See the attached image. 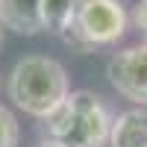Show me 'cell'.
<instances>
[{"label": "cell", "instance_id": "cell-6", "mask_svg": "<svg viewBox=\"0 0 147 147\" xmlns=\"http://www.w3.org/2000/svg\"><path fill=\"white\" fill-rule=\"evenodd\" d=\"M109 147H147V109H127L112 121Z\"/></svg>", "mask_w": 147, "mask_h": 147}, {"label": "cell", "instance_id": "cell-9", "mask_svg": "<svg viewBox=\"0 0 147 147\" xmlns=\"http://www.w3.org/2000/svg\"><path fill=\"white\" fill-rule=\"evenodd\" d=\"M132 24L147 35V0H138L136 9H132Z\"/></svg>", "mask_w": 147, "mask_h": 147}, {"label": "cell", "instance_id": "cell-5", "mask_svg": "<svg viewBox=\"0 0 147 147\" xmlns=\"http://www.w3.org/2000/svg\"><path fill=\"white\" fill-rule=\"evenodd\" d=\"M0 27L18 32V35L44 32L41 0H0Z\"/></svg>", "mask_w": 147, "mask_h": 147}, {"label": "cell", "instance_id": "cell-1", "mask_svg": "<svg viewBox=\"0 0 147 147\" xmlns=\"http://www.w3.org/2000/svg\"><path fill=\"white\" fill-rule=\"evenodd\" d=\"M6 94L21 112L44 121L65 103V97L71 94V85L62 62H56L50 56H24L9 71Z\"/></svg>", "mask_w": 147, "mask_h": 147}, {"label": "cell", "instance_id": "cell-11", "mask_svg": "<svg viewBox=\"0 0 147 147\" xmlns=\"http://www.w3.org/2000/svg\"><path fill=\"white\" fill-rule=\"evenodd\" d=\"M0 44H3V27H0Z\"/></svg>", "mask_w": 147, "mask_h": 147}, {"label": "cell", "instance_id": "cell-4", "mask_svg": "<svg viewBox=\"0 0 147 147\" xmlns=\"http://www.w3.org/2000/svg\"><path fill=\"white\" fill-rule=\"evenodd\" d=\"M106 77L121 97L144 109L147 106V44H129L124 50L112 53L106 62Z\"/></svg>", "mask_w": 147, "mask_h": 147}, {"label": "cell", "instance_id": "cell-2", "mask_svg": "<svg viewBox=\"0 0 147 147\" xmlns=\"http://www.w3.org/2000/svg\"><path fill=\"white\" fill-rule=\"evenodd\" d=\"M112 112L88 88H77L65 103L44 118L47 138L59 147H106L112 136Z\"/></svg>", "mask_w": 147, "mask_h": 147}, {"label": "cell", "instance_id": "cell-3", "mask_svg": "<svg viewBox=\"0 0 147 147\" xmlns=\"http://www.w3.org/2000/svg\"><path fill=\"white\" fill-rule=\"evenodd\" d=\"M129 15L121 0H80L71 27L62 32V41L80 53H91L97 47H112L124 38Z\"/></svg>", "mask_w": 147, "mask_h": 147}, {"label": "cell", "instance_id": "cell-7", "mask_svg": "<svg viewBox=\"0 0 147 147\" xmlns=\"http://www.w3.org/2000/svg\"><path fill=\"white\" fill-rule=\"evenodd\" d=\"M77 9H80V0H41V24H44V30L53 32V35H62L71 27Z\"/></svg>", "mask_w": 147, "mask_h": 147}, {"label": "cell", "instance_id": "cell-8", "mask_svg": "<svg viewBox=\"0 0 147 147\" xmlns=\"http://www.w3.org/2000/svg\"><path fill=\"white\" fill-rule=\"evenodd\" d=\"M18 141H21V127L15 115L6 106H0V147H18Z\"/></svg>", "mask_w": 147, "mask_h": 147}, {"label": "cell", "instance_id": "cell-10", "mask_svg": "<svg viewBox=\"0 0 147 147\" xmlns=\"http://www.w3.org/2000/svg\"><path fill=\"white\" fill-rule=\"evenodd\" d=\"M32 147H59V144H56V141H50V138H41L38 144H32Z\"/></svg>", "mask_w": 147, "mask_h": 147}]
</instances>
